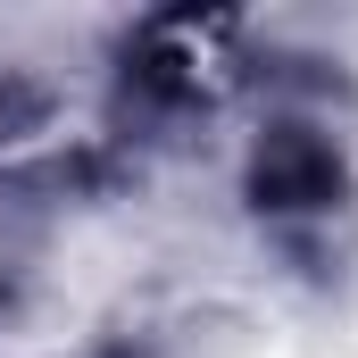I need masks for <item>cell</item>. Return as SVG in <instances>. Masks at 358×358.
Returning <instances> with one entry per match:
<instances>
[{"mask_svg": "<svg viewBox=\"0 0 358 358\" xmlns=\"http://www.w3.org/2000/svg\"><path fill=\"white\" fill-rule=\"evenodd\" d=\"M350 92L342 76H275V100L242 150V208L250 225L283 250V267L308 283L342 275L358 225V150H350Z\"/></svg>", "mask_w": 358, "mask_h": 358, "instance_id": "1", "label": "cell"}, {"mask_svg": "<svg viewBox=\"0 0 358 358\" xmlns=\"http://www.w3.org/2000/svg\"><path fill=\"white\" fill-rule=\"evenodd\" d=\"M250 25L234 8H150L108 50V100H100V167L125 176L159 150H192L217 108L250 76Z\"/></svg>", "mask_w": 358, "mask_h": 358, "instance_id": "2", "label": "cell"}, {"mask_svg": "<svg viewBox=\"0 0 358 358\" xmlns=\"http://www.w3.org/2000/svg\"><path fill=\"white\" fill-rule=\"evenodd\" d=\"M59 200H67V183L0 167V334L25 317V300H34V283H42L50 234H59Z\"/></svg>", "mask_w": 358, "mask_h": 358, "instance_id": "3", "label": "cell"}]
</instances>
